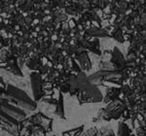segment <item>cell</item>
<instances>
[{
  "instance_id": "1",
  "label": "cell",
  "mask_w": 146,
  "mask_h": 136,
  "mask_svg": "<svg viewBox=\"0 0 146 136\" xmlns=\"http://www.w3.org/2000/svg\"><path fill=\"white\" fill-rule=\"evenodd\" d=\"M1 98L8 100L12 104L21 107L22 109L34 111L37 108L36 102L28 96L25 91L22 90L19 88H16L13 85H7L5 90L1 94Z\"/></svg>"
},
{
  "instance_id": "2",
  "label": "cell",
  "mask_w": 146,
  "mask_h": 136,
  "mask_svg": "<svg viewBox=\"0 0 146 136\" xmlns=\"http://www.w3.org/2000/svg\"><path fill=\"white\" fill-rule=\"evenodd\" d=\"M126 110L125 105L120 100H114L105 108H102L96 114L94 121H111V119H119Z\"/></svg>"
},
{
  "instance_id": "3",
  "label": "cell",
  "mask_w": 146,
  "mask_h": 136,
  "mask_svg": "<svg viewBox=\"0 0 146 136\" xmlns=\"http://www.w3.org/2000/svg\"><path fill=\"white\" fill-rule=\"evenodd\" d=\"M1 117V129L5 130L9 134L13 136H20V121L13 118L6 112L2 111L0 113Z\"/></svg>"
},
{
  "instance_id": "4",
  "label": "cell",
  "mask_w": 146,
  "mask_h": 136,
  "mask_svg": "<svg viewBox=\"0 0 146 136\" xmlns=\"http://www.w3.org/2000/svg\"><path fill=\"white\" fill-rule=\"evenodd\" d=\"M46 134L44 128L32 123L27 118L20 123V136H46Z\"/></svg>"
},
{
  "instance_id": "5",
  "label": "cell",
  "mask_w": 146,
  "mask_h": 136,
  "mask_svg": "<svg viewBox=\"0 0 146 136\" xmlns=\"http://www.w3.org/2000/svg\"><path fill=\"white\" fill-rule=\"evenodd\" d=\"M1 110L6 112L8 115H10L13 118L17 119L20 121H22L27 118V113L23 111L22 108L12 104V103L9 102L8 100L4 99V98H1Z\"/></svg>"
},
{
  "instance_id": "6",
  "label": "cell",
  "mask_w": 146,
  "mask_h": 136,
  "mask_svg": "<svg viewBox=\"0 0 146 136\" xmlns=\"http://www.w3.org/2000/svg\"><path fill=\"white\" fill-rule=\"evenodd\" d=\"M42 77L39 72H32L30 73V81H31V88L33 91V96L35 101H39L44 97L43 83H42Z\"/></svg>"
},
{
  "instance_id": "7",
  "label": "cell",
  "mask_w": 146,
  "mask_h": 136,
  "mask_svg": "<svg viewBox=\"0 0 146 136\" xmlns=\"http://www.w3.org/2000/svg\"><path fill=\"white\" fill-rule=\"evenodd\" d=\"M29 119V121H31L32 123L41 126L42 128H44L47 133L51 132L52 128H53V119L47 117L46 115H44L41 112L32 115L29 118H27Z\"/></svg>"
},
{
  "instance_id": "8",
  "label": "cell",
  "mask_w": 146,
  "mask_h": 136,
  "mask_svg": "<svg viewBox=\"0 0 146 136\" xmlns=\"http://www.w3.org/2000/svg\"><path fill=\"white\" fill-rule=\"evenodd\" d=\"M119 94H120V90L118 88H108L106 90V96L104 98V102L109 103L114 101V100H117V98L119 97Z\"/></svg>"
},
{
  "instance_id": "9",
  "label": "cell",
  "mask_w": 146,
  "mask_h": 136,
  "mask_svg": "<svg viewBox=\"0 0 146 136\" xmlns=\"http://www.w3.org/2000/svg\"><path fill=\"white\" fill-rule=\"evenodd\" d=\"M77 59H78V63L80 64V67L82 68V69L84 70H90L92 65H91V62H90V58L87 55L86 53H80V55H78V57H77Z\"/></svg>"
},
{
  "instance_id": "10",
  "label": "cell",
  "mask_w": 146,
  "mask_h": 136,
  "mask_svg": "<svg viewBox=\"0 0 146 136\" xmlns=\"http://www.w3.org/2000/svg\"><path fill=\"white\" fill-rule=\"evenodd\" d=\"M55 115L58 117L60 119H65L64 117V106H63V96L60 93V98H58V104L56 105V110H55Z\"/></svg>"
},
{
  "instance_id": "11",
  "label": "cell",
  "mask_w": 146,
  "mask_h": 136,
  "mask_svg": "<svg viewBox=\"0 0 146 136\" xmlns=\"http://www.w3.org/2000/svg\"><path fill=\"white\" fill-rule=\"evenodd\" d=\"M84 125L78 126V127L72 128V129L63 131L62 132V136H81L84 133Z\"/></svg>"
},
{
  "instance_id": "12",
  "label": "cell",
  "mask_w": 146,
  "mask_h": 136,
  "mask_svg": "<svg viewBox=\"0 0 146 136\" xmlns=\"http://www.w3.org/2000/svg\"><path fill=\"white\" fill-rule=\"evenodd\" d=\"M131 129L125 123H120L118 126V136H131Z\"/></svg>"
},
{
  "instance_id": "13",
  "label": "cell",
  "mask_w": 146,
  "mask_h": 136,
  "mask_svg": "<svg viewBox=\"0 0 146 136\" xmlns=\"http://www.w3.org/2000/svg\"><path fill=\"white\" fill-rule=\"evenodd\" d=\"M98 136H115V134L111 128L104 126L98 129Z\"/></svg>"
},
{
  "instance_id": "14",
  "label": "cell",
  "mask_w": 146,
  "mask_h": 136,
  "mask_svg": "<svg viewBox=\"0 0 146 136\" xmlns=\"http://www.w3.org/2000/svg\"><path fill=\"white\" fill-rule=\"evenodd\" d=\"M81 136H98V129L96 127H91L82 134Z\"/></svg>"
},
{
  "instance_id": "15",
  "label": "cell",
  "mask_w": 146,
  "mask_h": 136,
  "mask_svg": "<svg viewBox=\"0 0 146 136\" xmlns=\"http://www.w3.org/2000/svg\"><path fill=\"white\" fill-rule=\"evenodd\" d=\"M53 136H56V135H53Z\"/></svg>"
}]
</instances>
